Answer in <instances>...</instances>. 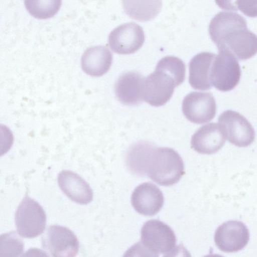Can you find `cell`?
<instances>
[{
    "label": "cell",
    "mask_w": 257,
    "mask_h": 257,
    "mask_svg": "<svg viewBox=\"0 0 257 257\" xmlns=\"http://www.w3.org/2000/svg\"><path fill=\"white\" fill-rule=\"evenodd\" d=\"M240 15L221 12L210 21L209 33L219 51L232 53L239 60L248 59L257 53V36L247 28Z\"/></svg>",
    "instance_id": "cell-1"
},
{
    "label": "cell",
    "mask_w": 257,
    "mask_h": 257,
    "mask_svg": "<svg viewBox=\"0 0 257 257\" xmlns=\"http://www.w3.org/2000/svg\"><path fill=\"white\" fill-rule=\"evenodd\" d=\"M185 78V65L181 59L174 56L162 58L155 71L144 79L143 100L156 107L165 104Z\"/></svg>",
    "instance_id": "cell-2"
},
{
    "label": "cell",
    "mask_w": 257,
    "mask_h": 257,
    "mask_svg": "<svg viewBox=\"0 0 257 257\" xmlns=\"http://www.w3.org/2000/svg\"><path fill=\"white\" fill-rule=\"evenodd\" d=\"M145 171L152 180L165 186L177 183L185 173L183 161L176 151L152 145L146 159Z\"/></svg>",
    "instance_id": "cell-3"
},
{
    "label": "cell",
    "mask_w": 257,
    "mask_h": 257,
    "mask_svg": "<svg viewBox=\"0 0 257 257\" xmlns=\"http://www.w3.org/2000/svg\"><path fill=\"white\" fill-rule=\"evenodd\" d=\"M176 241L170 226L160 220L152 219L145 222L142 228L139 246L143 248V252L151 256H168L175 252Z\"/></svg>",
    "instance_id": "cell-4"
},
{
    "label": "cell",
    "mask_w": 257,
    "mask_h": 257,
    "mask_svg": "<svg viewBox=\"0 0 257 257\" xmlns=\"http://www.w3.org/2000/svg\"><path fill=\"white\" fill-rule=\"evenodd\" d=\"M15 222L19 235L25 238H34L44 230L46 215L42 207L37 201L26 196L17 208Z\"/></svg>",
    "instance_id": "cell-5"
},
{
    "label": "cell",
    "mask_w": 257,
    "mask_h": 257,
    "mask_svg": "<svg viewBox=\"0 0 257 257\" xmlns=\"http://www.w3.org/2000/svg\"><path fill=\"white\" fill-rule=\"evenodd\" d=\"M240 75V68L236 58L229 52L219 51L211 67L212 85L221 91H230L238 84Z\"/></svg>",
    "instance_id": "cell-6"
},
{
    "label": "cell",
    "mask_w": 257,
    "mask_h": 257,
    "mask_svg": "<svg viewBox=\"0 0 257 257\" xmlns=\"http://www.w3.org/2000/svg\"><path fill=\"white\" fill-rule=\"evenodd\" d=\"M42 246L53 256H75L79 243L75 234L69 228L54 225L48 227L42 236Z\"/></svg>",
    "instance_id": "cell-7"
},
{
    "label": "cell",
    "mask_w": 257,
    "mask_h": 257,
    "mask_svg": "<svg viewBox=\"0 0 257 257\" xmlns=\"http://www.w3.org/2000/svg\"><path fill=\"white\" fill-rule=\"evenodd\" d=\"M226 139L239 147L250 145L255 138V132L249 122L238 112L228 110L218 117Z\"/></svg>",
    "instance_id": "cell-8"
},
{
    "label": "cell",
    "mask_w": 257,
    "mask_h": 257,
    "mask_svg": "<svg viewBox=\"0 0 257 257\" xmlns=\"http://www.w3.org/2000/svg\"><path fill=\"white\" fill-rule=\"evenodd\" d=\"M145 39L142 28L131 22L121 25L112 30L108 36V43L113 52L125 55L140 49Z\"/></svg>",
    "instance_id": "cell-9"
},
{
    "label": "cell",
    "mask_w": 257,
    "mask_h": 257,
    "mask_svg": "<svg viewBox=\"0 0 257 257\" xmlns=\"http://www.w3.org/2000/svg\"><path fill=\"white\" fill-rule=\"evenodd\" d=\"M182 108L186 118L198 124L212 120L216 111L215 99L210 92H192L189 93L183 100Z\"/></svg>",
    "instance_id": "cell-10"
},
{
    "label": "cell",
    "mask_w": 257,
    "mask_h": 257,
    "mask_svg": "<svg viewBox=\"0 0 257 257\" xmlns=\"http://www.w3.org/2000/svg\"><path fill=\"white\" fill-rule=\"evenodd\" d=\"M249 231L242 222L228 221L216 229L214 241L218 248L222 251H238L245 247L249 240Z\"/></svg>",
    "instance_id": "cell-11"
},
{
    "label": "cell",
    "mask_w": 257,
    "mask_h": 257,
    "mask_svg": "<svg viewBox=\"0 0 257 257\" xmlns=\"http://www.w3.org/2000/svg\"><path fill=\"white\" fill-rule=\"evenodd\" d=\"M164 199L162 191L155 184L144 183L134 190L131 202L134 208L140 214L152 216L162 208Z\"/></svg>",
    "instance_id": "cell-12"
},
{
    "label": "cell",
    "mask_w": 257,
    "mask_h": 257,
    "mask_svg": "<svg viewBox=\"0 0 257 257\" xmlns=\"http://www.w3.org/2000/svg\"><path fill=\"white\" fill-rule=\"evenodd\" d=\"M225 136L220 124L210 123L200 127L191 138V147L197 152L212 154L223 146Z\"/></svg>",
    "instance_id": "cell-13"
},
{
    "label": "cell",
    "mask_w": 257,
    "mask_h": 257,
    "mask_svg": "<svg viewBox=\"0 0 257 257\" xmlns=\"http://www.w3.org/2000/svg\"><path fill=\"white\" fill-rule=\"evenodd\" d=\"M145 78L137 72L129 71L121 74L114 87L115 95L122 104H139L143 100V90Z\"/></svg>",
    "instance_id": "cell-14"
},
{
    "label": "cell",
    "mask_w": 257,
    "mask_h": 257,
    "mask_svg": "<svg viewBox=\"0 0 257 257\" xmlns=\"http://www.w3.org/2000/svg\"><path fill=\"white\" fill-rule=\"evenodd\" d=\"M58 183L62 192L75 203L87 204L93 199V191L89 185L72 171H61L58 176Z\"/></svg>",
    "instance_id": "cell-15"
},
{
    "label": "cell",
    "mask_w": 257,
    "mask_h": 257,
    "mask_svg": "<svg viewBox=\"0 0 257 257\" xmlns=\"http://www.w3.org/2000/svg\"><path fill=\"white\" fill-rule=\"evenodd\" d=\"M216 55L210 52H202L196 55L189 63V82L195 89L205 90L210 89V73Z\"/></svg>",
    "instance_id": "cell-16"
},
{
    "label": "cell",
    "mask_w": 257,
    "mask_h": 257,
    "mask_svg": "<svg viewBox=\"0 0 257 257\" xmlns=\"http://www.w3.org/2000/svg\"><path fill=\"white\" fill-rule=\"evenodd\" d=\"M112 61V55L109 50L103 46L90 48L83 53L81 58L83 70L93 76H100L109 70Z\"/></svg>",
    "instance_id": "cell-17"
},
{
    "label": "cell",
    "mask_w": 257,
    "mask_h": 257,
    "mask_svg": "<svg viewBox=\"0 0 257 257\" xmlns=\"http://www.w3.org/2000/svg\"><path fill=\"white\" fill-rule=\"evenodd\" d=\"M123 9L130 18L146 22L156 17L161 10L162 0H122Z\"/></svg>",
    "instance_id": "cell-18"
},
{
    "label": "cell",
    "mask_w": 257,
    "mask_h": 257,
    "mask_svg": "<svg viewBox=\"0 0 257 257\" xmlns=\"http://www.w3.org/2000/svg\"><path fill=\"white\" fill-rule=\"evenodd\" d=\"M24 3L31 15L39 19H46L58 12L61 0H24Z\"/></svg>",
    "instance_id": "cell-19"
},
{
    "label": "cell",
    "mask_w": 257,
    "mask_h": 257,
    "mask_svg": "<svg viewBox=\"0 0 257 257\" xmlns=\"http://www.w3.org/2000/svg\"><path fill=\"white\" fill-rule=\"evenodd\" d=\"M23 240L15 231L3 234L0 240V256H18L24 250Z\"/></svg>",
    "instance_id": "cell-20"
},
{
    "label": "cell",
    "mask_w": 257,
    "mask_h": 257,
    "mask_svg": "<svg viewBox=\"0 0 257 257\" xmlns=\"http://www.w3.org/2000/svg\"><path fill=\"white\" fill-rule=\"evenodd\" d=\"M236 4L238 10L246 16L257 17V0H237Z\"/></svg>",
    "instance_id": "cell-21"
},
{
    "label": "cell",
    "mask_w": 257,
    "mask_h": 257,
    "mask_svg": "<svg viewBox=\"0 0 257 257\" xmlns=\"http://www.w3.org/2000/svg\"><path fill=\"white\" fill-rule=\"evenodd\" d=\"M217 6L222 9L226 10H238L237 0H215Z\"/></svg>",
    "instance_id": "cell-22"
}]
</instances>
